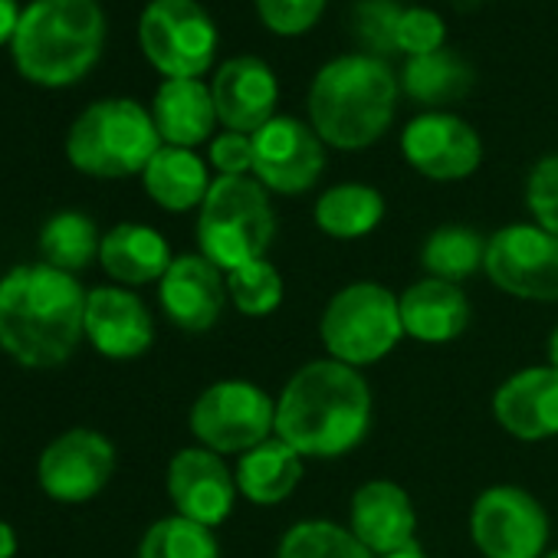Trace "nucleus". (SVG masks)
<instances>
[{"label": "nucleus", "instance_id": "obj_1", "mask_svg": "<svg viewBox=\"0 0 558 558\" xmlns=\"http://www.w3.org/2000/svg\"><path fill=\"white\" fill-rule=\"evenodd\" d=\"M372 427V388L365 375L336 359L303 365L276 398V437L303 460L352 453Z\"/></svg>", "mask_w": 558, "mask_h": 558}, {"label": "nucleus", "instance_id": "obj_2", "mask_svg": "<svg viewBox=\"0 0 558 558\" xmlns=\"http://www.w3.org/2000/svg\"><path fill=\"white\" fill-rule=\"evenodd\" d=\"M86 290L73 272L47 263L0 279V349L27 368L63 365L86 336Z\"/></svg>", "mask_w": 558, "mask_h": 558}, {"label": "nucleus", "instance_id": "obj_3", "mask_svg": "<svg viewBox=\"0 0 558 558\" xmlns=\"http://www.w3.org/2000/svg\"><path fill=\"white\" fill-rule=\"evenodd\" d=\"M398 76L372 53H345L326 63L310 86V125L342 151L375 145L395 122Z\"/></svg>", "mask_w": 558, "mask_h": 558}, {"label": "nucleus", "instance_id": "obj_4", "mask_svg": "<svg viewBox=\"0 0 558 558\" xmlns=\"http://www.w3.org/2000/svg\"><path fill=\"white\" fill-rule=\"evenodd\" d=\"M102 44L106 14L99 0H31L11 53L31 83L70 86L96 66Z\"/></svg>", "mask_w": 558, "mask_h": 558}, {"label": "nucleus", "instance_id": "obj_5", "mask_svg": "<svg viewBox=\"0 0 558 558\" xmlns=\"http://www.w3.org/2000/svg\"><path fill=\"white\" fill-rule=\"evenodd\" d=\"M158 148L161 135L155 119L135 99L93 102L66 135V155L73 168L93 178L142 174Z\"/></svg>", "mask_w": 558, "mask_h": 558}, {"label": "nucleus", "instance_id": "obj_6", "mask_svg": "<svg viewBox=\"0 0 558 558\" xmlns=\"http://www.w3.org/2000/svg\"><path fill=\"white\" fill-rule=\"evenodd\" d=\"M276 233V214L256 178H217L197 214L201 253L223 272L263 259Z\"/></svg>", "mask_w": 558, "mask_h": 558}, {"label": "nucleus", "instance_id": "obj_7", "mask_svg": "<svg viewBox=\"0 0 558 558\" xmlns=\"http://www.w3.org/2000/svg\"><path fill=\"white\" fill-rule=\"evenodd\" d=\"M319 336L329 359L352 368L375 365L404 339L398 296L381 283H352L329 300Z\"/></svg>", "mask_w": 558, "mask_h": 558}, {"label": "nucleus", "instance_id": "obj_8", "mask_svg": "<svg viewBox=\"0 0 558 558\" xmlns=\"http://www.w3.org/2000/svg\"><path fill=\"white\" fill-rule=\"evenodd\" d=\"M138 44L165 80H201L217 57V27L197 0H151L138 21Z\"/></svg>", "mask_w": 558, "mask_h": 558}, {"label": "nucleus", "instance_id": "obj_9", "mask_svg": "<svg viewBox=\"0 0 558 558\" xmlns=\"http://www.w3.org/2000/svg\"><path fill=\"white\" fill-rule=\"evenodd\" d=\"M191 430L214 453H246L276 434V401L250 381H217L191 408Z\"/></svg>", "mask_w": 558, "mask_h": 558}, {"label": "nucleus", "instance_id": "obj_10", "mask_svg": "<svg viewBox=\"0 0 558 558\" xmlns=\"http://www.w3.org/2000/svg\"><path fill=\"white\" fill-rule=\"evenodd\" d=\"M483 272L515 300L558 303V236L538 223H509L486 240Z\"/></svg>", "mask_w": 558, "mask_h": 558}, {"label": "nucleus", "instance_id": "obj_11", "mask_svg": "<svg viewBox=\"0 0 558 558\" xmlns=\"http://www.w3.org/2000/svg\"><path fill=\"white\" fill-rule=\"evenodd\" d=\"M470 538L483 558H542L548 551V515L519 486H489L470 509Z\"/></svg>", "mask_w": 558, "mask_h": 558}, {"label": "nucleus", "instance_id": "obj_12", "mask_svg": "<svg viewBox=\"0 0 558 558\" xmlns=\"http://www.w3.org/2000/svg\"><path fill=\"white\" fill-rule=\"evenodd\" d=\"M323 145L313 125L276 116L253 132V178L276 194H306L326 168Z\"/></svg>", "mask_w": 558, "mask_h": 558}, {"label": "nucleus", "instance_id": "obj_13", "mask_svg": "<svg viewBox=\"0 0 558 558\" xmlns=\"http://www.w3.org/2000/svg\"><path fill=\"white\" fill-rule=\"evenodd\" d=\"M408 165L430 181H463L483 161V142L470 122L450 112H424L401 132Z\"/></svg>", "mask_w": 558, "mask_h": 558}, {"label": "nucleus", "instance_id": "obj_14", "mask_svg": "<svg viewBox=\"0 0 558 558\" xmlns=\"http://www.w3.org/2000/svg\"><path fill=\"white\" fill-rule=\"evenodd\" d=\"M116 473V447L109 437L76 427L57 437L37 466L40 486L60 502H86L106 489Z\"/></svg>", "mask_w": 558, "mask_h": 558}, {"label": "nucleus", "instance_id": "obj_15", "mask_svg": "<svg viewBox=\"0 0 558 558\" xmlns=\"http://www.w3.org/2000/svg\"><path fill=\"white\" fill-rule=\"evenodd\" d=\"M236 476L227 470L223 457L207 447H187L168 463V496L178 515L201 522L207 529L220 525L236 502Z\"/></svg>", "mask_w": 558, "mask_h": 558}, {"label": "nucleus", "instance_id": "obj_16", "mask_svg": "<svg viewBox=\"0 0 558 558\" xmlns=\"http://www.w3.org/2000/svg\"><path fill=\"white\" fill-rule=\"evenodd\" d=\"M158 300L165 316L184 332H207L217 326L227 296V272L217 269L204 253L174 256L161 276Z\"/></svg>", "mask_w": 558, "mask_h": 558}, {"label": "nucleus", "instance_id": "obj_17", "mask_svg": "<svg viewBox=\"0 0 558 558\" xmlns=\"http://www.w3.org/2000/svg\"><path fill=\"white\" fill-rule=\"evenodd\" d=\"M210 96H214L217 122L227 132L253 135L269 119H276L279 83L269 63L256 57H233L214 73Z\"/></svg>", "mask_w": 558, "mask_h": 558}, {"label": "nucleus", "instance_id": "obj_18", "mask_svg": "<svg viewBox=\"0 0 558 558\" xmlns=\"http://www.w3.org/2000/svg\"><path fill=\"white\" fill-rule=\"evenodd\" d=\"M493 417L515 440L558 437V368L535 365L509 375L493 395Z\"/></svg>", "mask_w": 558, "mask_h": 558}, {"label": "nucleus", "instance_id": "obj_19", "mask_svg": "<svg viewBox=\"0 0 558 558\" xmlns=\"http://www.w3.org/2000/svg\"><path fill=\"white\" fill-rule=\"evenodd\" d=\"M349 529L355 538L375 555H395L408 545H414L417 532V512L408 496L391 480H368L355 489L352 496V512H349Z\"/></svg>", "mask_w": 558, "mask_h": 558}, {"label": "nucleus", "instance_id": "obj_20", "mask_svg": "<svg viewBox=\"0 0 558 558\" xmlns=\"http://www.w3.org/2000/svg\"><path fill=\"white\" fill-rule=\"evenodd\" d=\"M86 339L106 359H138L151 349L155 323L145 303L122 287H99L86 296Z\"/></svg>", "mask_w": 558, "mask_h": 558}, {"label": "nucleus", "instance_id": "obj_21", "mask_svg": "<svg viewBox=\"0 0 558 558\" xmlns=\"http://www.w3.org/2000/svg\"><path fill=\"white\" fill-rule=\"evenodd\" d=\"M401 306V326L404 336L427 342V345H444L470 326V300L457 283H444V279H421V283L408 287L398 296Z\"/></svg>", "mask_w": 558, "mask_h": 558}, {"label": "nucleus", "instance_id": "obj_22", "mask_svg": "<svg viewBox=\"0 0 558 558\" xmlns=\"http://www.w3.org/2000/svg\"><path fill=\"white\" fill-rule=\"evenodd\" d=\"M151 119L165 145L194 148L214 135L217 109L201 80H165L151 102Z\"/></svg>", "mask_w": 558, "mask_h": 558}, {"label": "nucleus", "instance_id": "obj_23", "mask_svg": "<svg viewBox=\"0 0 558 558\" xmlns=\"http://www.w3.org/2000/svg\"><path fill=\"white\" fill-rule=\"evenodd\" d=\"M171 246L168 240L145 227V223H119L102 236L99 263L102 269L122 287H145V283H161V276L171 266Z\"/></svg>", "mask_w": 558, "mask_h": 558}, {"label": "nucleus", "instance_id": "obj_24", "mask_svg": "<svg viewBox=\"0 0 558 558\" xmlns=\"http://www.w3.org/2000/svg\"><path fill=\"white\" fill-rule=\"evenodd\" d=\"M233 476L243 499H250L253 506H276L300 486L303 457L272 434L259 447L240 453Z\"/></svg>", "mask_w": 558, "mask_h": 558}, {"label": "nucleus", "instance_id": "obj_25", "mask_svg": "<svg viewBox=\"0 0 558 558\" xmlns=\"http://www.w3.org/2000/svg\"><path fill=\"white\" fill-rule=\"evenodd\" d=\"M142 181H145L148 197L158 207L174 210V214L201 207L214 184L207 174V165L191 148H174V145L158 148V155L142 171Z\"/></svg>", "mask_w": 558, "mask_h": 558}, {"label": "nucleus", "instance_id": "obj_26", "mask_svg": "<svg viewBox=\"0 0 558 558\" xmlns=\"http://www.w3.org/2000/svg\"><path fill=\"white\" fill-rule=\"evenodd\" d=\"M473 86V70L463 57L437 50L427 57H411L401 70V89L421 106L440 109L460 102Z\"/></svg>", "mask_w": 558, "mask_h": 558}, {"label": "nucleus", "instance_id": "obj_27", "mask_svg": "<svg viewBox=\"0 0 558 558\" xmlns=\"http://www.w3.org/2000/svg\"><path fill=\"white\" fill-rule=\"evenodd\" d=\"M385 220V197L368 184H336L316 201V223L336 240H359Z\"/></svg>", "mask_w": 558, "mask_h": 558}, {"label": "nucleus", "instance_id": "obj_28", "mask_svg": "<svg viewBox=\"0 0 558 558\" xmlns=\"http://www.w3.org/2000/svg\"><path fill=\"white\" fill-rule=\"evenodd\" d=\"M486 240L489 236H483V233H476L473 227H463V223L437 227L421 246V266L427 269V276L460 287V279L483 269Z\"/></svg>", "mask_w": 558, "mask_h": 558}, {"label": "nucleus", "instance_id": "obj_29", "mask_svg": "<svg viewBox=\"0 0 558 558\" xmlns=\"http://www.w3.org/2000/svg\"><path fill=\"white\" fill-rule=\"evenodd\" d=\"M102 250V233L93 217L80 210H60L53 214L40 230V253L47 266H57L63 272L86 269Z\"/></svg>", "mask_w": 558, "mask_h": 558}, {"label": "nucleus", "instance_id": "obj_30", "mask_svg": "<svg viewBox=\"0 0 558 558\" xmlns=\"http://www.w3.org/2000/svg\"><path fill=\"white\" fill-rule=\"evenodd\" d=\"M276 558H375L352 529L329 519H306L279 538Z\"/></svg>", "mask_w": 558, "mask_h": 558}, {"label": "nucleus", "instance_id": "obj_31", "mask_svg": "<svg viewBox=\"0 0 558 558\" xmlns=\"http://www.w3.org/2000/svg\"><path fill=\"white\" fill-rule=\"evenodd\" d=\"M138 558H220V545L207 525L184 515H168L145 532Z\"/></svg>", "mask_w": 558, "mask_h": 558}, {"label": "nucleus", "instance_id": "obj_32", "mask_svg": "<svg viewBox=\"0 0 558 558\" xmlns=\"http://www.w3.org/2000/svg\"><path fill=\"white\" fill-rule=\"evenodd\" d=\"M227 296L236 306V313H243L250 319H263V316L276 313L279 303H283V276H279V269L266 256L253 259V263L227 272Z\"/></svg>", "mask_w": 558, "mask_h": 558}, {"label": "nucleus", "instance_id": "obj_33", "mask_svg": "<svg viewBox=\"0 0 558 558\" xmlns=\"http://www.w3.org/2000/svg\"><path fill=\"white\" fill-rule=\"evenodd\" d=\"M444 40H447V24H444V17L437 11H430V8H408V11H401L395 47L408 60L444 50Z\"/></svg>", "mask_w": 558, "mask_h": 558}, {"label": "nucleus", "instance_id": "obj_34", "mask_svg": "<svg viewBox=\"0 0 558 558\" xmlns=\"http://www.w3.org/2000/svg\"><path fill=\"white\" fill-rule=\"evenodd\" d=\"M326 0H256V14L263 27L279 37H300L319 24Z\"/></svg>", "mask_w": 558, "mask_h": 558}, {"label": "nucleus", "instance_id": "obj_35", "mask_svg": "<svg viewBox=\"0 0 558 558\" xmlns=\"http://www.w3.org/2000/svg\"><path fill=\"white\" fill-rule=\"evenodd\" d=\"M525 204L535 223L558 236V155L542 158L525 181Z\"/></svg>", "mask_w": 558, "mask_h": 558}, {"label": "nucleus", "instance_id": "obj_36", "mask_svg": "<svg viewBox=\"0 0 558 558\" xmlns=\"http://www.w3.org/2000/svg\"><path fill=\"white\" fill-rule=\"evenodd\" d=\"M398 17L401 8L391 4V0H362L355 8V34L372 50V57H378L381 50H398L395 47Z\"/></svg>", "mask_w": 558, "mask_h": 558}, {"label": "nucleus", "instance_id": "obj_37", "mask_svg": "<svg viewBox=\"0 0 558 558\" xmlns=\"http://www.w3.org/2000/svg\"><path fill=\"white\" fill-rule=\"evenodd\" d=\"M207 158L220 171V178H246L253 174V135L223 132L210 142Z\"/></svg>", "mask_w": 558, "mask_h": 558}, {"label": "nucleus", "instance_id": "obj_38", "mask_svg": "<svg viewBox=\"0 0 558 558\" xmlns=\"http://www.w3.org/2000/svg\"><path fill=\"white\" fill-rule=\"evenodd\" d=\"M21 8L17 0H0V44H11L21 27Z\"/></svg>", "mask_w": 558, "mask_h": 558}, {"label": "nucleus", "instance_id": "obj_39", "mask_svg": "<svg viewBox=\"0 0 558 558\" xmlns=\"http://www.w3.org/2000/svg\"><path fill=\"white\" fill-rule=\"evenodd\" d=\"M14 555H17V535L4 519H0V558H14Z\"/></svg>", "mask_w": 558, "mask_h": 558}, {"label": "nucleus", "instance_id": "obj_40", "mask_svg": "<svg viewBox=\"0 0 558 558\" xmlns=\"http://www.w3.org/2000/svg\"><path fill=\"white\" fill-rule=\"evenodd\" d=\"M385 558H427V551L414 542V545H408V548H401V551H395V555H385Z\"/></svg>", "mask_w": 558, "mask_h": 558}, {"label": "nucleus", "instance_id": "obj_41", "mask_svg": "<svg viewBox=\"0 0 558 558\" xmlns=\"http://www.w3.org/2000/svg\"><path fill=\"white\" fill-rule=\"evenodd\" d=\"M548 365L558 368V326H555V332L548 336Z\"/></svg>", "mask_w": 558, "mask_h": 558}, {"label": "nucleus", "instance_id": "obj_42", "mask_svg": "<svg viewBox=\"0 0 558 558\" xmlns=\"http://www.w3.org/2000/svg\"><path fill=\"white\" fill-rule=\"evenodd\" d=\"M542 558H558V548H548V551H545Z\"/></svg>", "mask_w": 558, "mask_h": 558}]
</instances>
